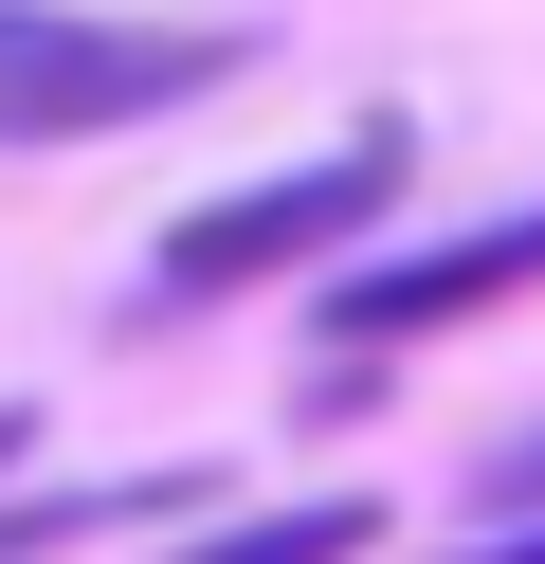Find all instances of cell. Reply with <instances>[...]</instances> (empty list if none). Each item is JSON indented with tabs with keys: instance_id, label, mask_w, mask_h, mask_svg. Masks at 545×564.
<instances>
[{
	"instance_id": "6da1fadb",
	"label": "cell",
	"mask_w": 545,
	"mask_h": 564,
	"mask_svg": "<svg viewBox=\"0 0 545 564\" xmlns=\"http://www.w3.org/2000/svg\"><path fill=\"white\" fill-rule=\"evenodd\" d=\"M400 164H418V128H400V110H363L327 164H291V183H237V200H200V219H182L164 256H145V292H164V310H218V292H273V273H327V256H346V237L400 200Z\"/></svg>"
},
{
	"instance_id": "7a4b0ae2",
	"label": "cell",
	"mask_w": 545,
	"mask_h": 564,
	"mask_svg": "<svg viewBox=\"0 0 545 564\" xmlns=\"http://www.w3.org/2000/svg\"><path fill=\"white\" fill-rule=\"evenodd\" d=\"M237 74V37H182V19H0V147H91V128L200 110Z\"/></svg>"
},
{
	"instance_id": "3957f363",
	"label": "cell",
	"mask_w": 545,
	"mask_h": 564,
	"mask_svg": "<svg viewBox=\"0 0 545 564\" xmlns=\"http://www.w3.org/2000/svg\"><path fill=\"white\" fill-rule=\"evenodd\" d=\"M545 273V219H491V237H436V256H382L327 292V346H418V328H472L491 292Z\"/></svg>"
},
{
	"instance_id": "277c9868",
	"label": "cell",
	"mask_w": 545,
	"mask_h": 564,
	"mask_svg": "<svg viewBox=\"0 0 545 564\" xmlns=\"http://www.w3.org/2000/svg\"><path fill=\"white\" fill-rule=\"evenodd\" d=\"M200 455H164V474H91V491H19L0 510V564H55V546H91V528H200Z\"/></svg>"
},
{
	"instance_id": "5b68a950",
	"label": "cell",
	"mask_w": 545,
	"mask_h": 564,
	"mask_svg": "<svg viewBox=\"0 0 545 564\" xmlns=\"http://www.w3.org/2000/svg\"><path fill=\"white\" fill-rule=\"evenodd\" d=\"M363 546H382V491H291V510H237L164 564H363Z\"/></svg>"
},
{
	"instance_id": "8992f818",
	"label": "cell",
	"mask_w": 545,
	"mask_h": 564,
	"mask_svg": "<svg viewBox=\"0 0 545 564\" xmlns=\"http://www.w3.org/2000/svg\"><path fill=\"white\" fill-rule=\"evenodd\" d=\"M472 510H527V528H545V437H509L491 474H472Z\"/></svg>"
},
{
	"instance_id": "52a82bcc",
	"label": "cell",
	"mask_w": 545,
	"mask_h": 564,
	"mask_svg": "<svg viewBox=\"0 0 545 564\" xmlns=\"http://www.w3.org/2000/svg\"><path fill=\"white\" fill-rule=\"evenodd\" d=\"M455 564H545V528H491V546H455Z\"/></svg>"
},
{
	"instance_id": "ba28073f",
	"label": "cell",
	"mask_w": 545,
	"mask_h": 564,
	"mask_svg": "<svg viewBox=\"0 0 545 564\" xmlns=\"http://www.w3.org/2000/svg\"><path fill=\"white\" fill-rule=\"evenodd\" d=\"M19 437H36V401H0V455H19Z\"/></svg>"
}]
</instances>
